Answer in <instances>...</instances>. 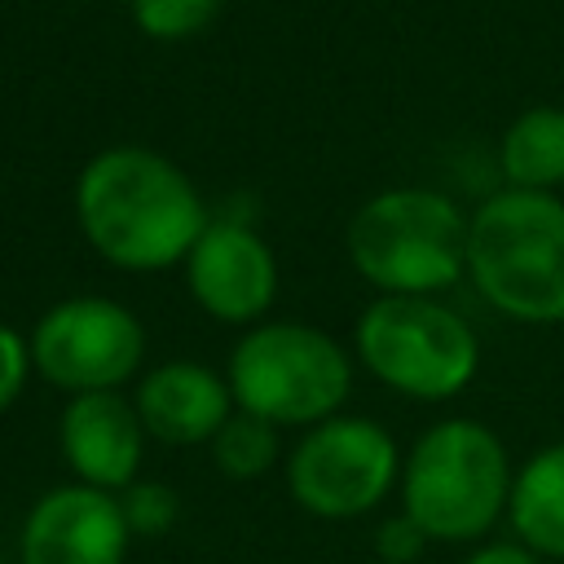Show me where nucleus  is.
Masks as SVG:
<instances>
[{
    "label": "nucleus",
    "mask_w": 564,
    "mask_h": 564,
    "mask_svg": "<svg viewBox=\"0 0 564 564\" xmlns=\"http://www.w3.org/2000/svg\"><path fill=\"white\" fill-rule=\"evenodd\" d=\"M207 449H212L216 471H220L225 480H238V485L260 480L264 471H273V467L286 458V454H282V432H278L273 423L247 414V410H234V414L225 419V427L212 436Z\"/></svg>",
    "instance_id": "15"
},
{
    "label": "nucleus",
    "mask_w": 564,
    "mask_h": 564,
    "mask_svg": "<svg viewBox=\"0 0 564 564\" xmlns=\"http://www.w3.org/2000/svg\"><path fill=\"white\" fill-rule=\"evenodd\" d=\"M225 0H128L137 31L154 44H181L212 26Z\"/></svg>",
    "instance_id": "16"
},
{
    "label": "nucleus",
    "mask_w": 564,
    "mask_h": 564,
    "mask_svg": "<svg viewBox=\"0 0 564 564\" xmlns=\"http://www.w3.org/2000/svg\"><path fill=\"white\" fill-rule=\"evenodd\" d=\"M458 564H546V560L533 555L529 546H520L516 538H485V542L467 546V555Z\"/></svg>",
    "instance_id": "20"
},
{
    "label": "nucleus",
    "mask_w": 564,
    "mask_h": 564,
    "mask_svg": "<svg viewBox=\"0 0 564 564\" xmlns=\"http://www.w3.org/2000/svg\"><path fill=\"white\" fill-rule=\"evenodd\" d=\"M132 529L119 494L62 480L18 524V564H128Z\"/></svg>",
    "instance_id": "10"
},
{
    "label": "nucleus",
    "mask_w": 564,
    "mask_h": 564,
    "mask_svg": "<svg viewBox=\"0 0 564 564\" xmlns=\"http://www.w3.org/2000/svg\"><path fill=\"white\" fill-rule=\"evenodd\" d=\"M498 172L511 189L555 194L564 185V106H529L498 137Z\"/></svg>",
    "instance_id": "14"
},
{
    "label": "nucleus",
    "mask_w": 564,
    "mask_h": 564,
    "mask_svg": "<svg viewBox=\"0 0 564 564\" xmlns=\"http://www.w3.org/2000/svg\"><path fill=\"white\" fill-rule=\"evenodd\" d=\"M31 379H35V366H31L26 330H18L13 322H0V414H9L22 401Z\"/></svg>",
    "instance_id": "18"
},
{
    "label": "nucleus",
    "mask_w": 564,
    "mask_h": 564,
    "mask_svg": "<svg viewBox=\"0 0 564 564\" xmlns=\"http://www.w3.org/2000/svg\"><path fill=\"white\" fill-rule=\"evenodd\" d=\"M401 463L405 449L379 419L344 410L291 441L282 458V485L304 516L344 524L379 511L397 494Z\"/></svg>",
    "instance_id": "7"
},
{
    "label": "nucleus",
    "mask_w": 564,
    "mask_h": 564,
    "mask_svg": "<svg viewBox=\"0 0 564 564\" xmlns=\"http://www.w3.org/2000/svg\"><path fill=\"white\" fill-rule=\"evenodd\" d=\"M119 507H123V520L132 529V538H163L176 520H181V498L167 480H154V476H137L123 494H119Z\"/></svg>",
    "instance_id": "17"
},
{
    "label": "nucleus",
    "mask_w": 564,
    "mask_h": 564,
    "mask_svg": "<svg viewBox=\"0 0 564 564\" xmlns=\"http://www.w3.org/2000/svg\"><path fill=\"white\" fill-rule=\"evenodd\" d=\"M467 282L507 322H564V198L498 185L467 212Z\"/></svg>",
    "instance_id": "3"
},
{
    "label": "nucleus",
    "mask_w": 564,
    "mask_h": 564,
    "mask_svg": "<svg viewBox=\"0 0 564 564\" xmlns=\"http://www.w3.org/2000/svg\"><path fill=\"white\" fill-rule=\"evenodd\" d=\"M427 546H432V538H427V533L419 529V520H410L401 507L375 524V555H379L383 564H419V560L427 555Z\"/></svg>",
    "instance_id": "19"
},
{
    "label": "nucleus",
    "mask_w": 564,
    "mask_h": 564,
    "mask_svg": "<svg viewBox=\"0 0 564 564\" xmlns=\"http://www.w3.org/2000/svg\"><path fill=\"white\" fill-rule=\"evenodd\" d=\"M357 366L397 397L454 401L480 375L471 322L441 295H375L352 322Z\"/></svg>",
    "instance_id": "6"
},
{
    "label": "nucleus",
    "mask_w": 564,
    "mask_h": 564,
    "mask_svg": "<svg viewBox=\"0 0 564 564\" xmlns=\"http://www.w3.org/2000/svg\"><path fill=\"white\" fill-rule=\"evenodd\" d=\"M511 480L516 467L507 441L471 414H445L410 441L397 507L419 520L432 542L476 546L507 520Z\"/></svg>",
    "instance_id": "2"
},
{
    "label": "nucleus",
    "mask_w": 564,
    "mask_h": 564,
    "mask_svg": "<svg viewBox=\"0 0 564 564\" xmlns=\"http://www.w3.org/2000/svg\"><path fill=\"white\" fill-rule=\"evenodd\" d=\"M225 379L238 410L273 423L278 432H304L330 414H344L357 357L313 322L264 317L234 339Z\"/></svg>",
    "instance_id": "5"
},
{
    "label": "nucleus",
    "mask_w": 564,
    "mask_h": 564,
    "mask_svg": "<svg viewBox=\"0 0 564 564\" xmlns=\"http://www.w3.org/2000/svg\"><path fill=\"white\" fill-rule=\"evenodd\" d=\"M35 379L48 388L79 392H123L145 370V326L115 295H66L48 304L26 330Z\"/></svg>",
    "instance_id": "8"
},
{
    "label": "nucleus",
    "mask_w": 564,
    "mask_h": 564,
    "mask_svg": "<svg viewBox=\"0 0 564 564\" xmlns=\"http://www.w3.org/2000/svg\"><path fill=\"white\" fill-rule=\"evenodd\" d=\"M70 207L88 251L119 273L181 269L216 216L176 159L137 141L97 150L75 176Z\"/></svg>",
    "instance_id": "1"
},
{
    "label": "nucleus",
    "mask_w": 564,
    "mask_h": 564,
    "mask_svg": "<svg viewBox=\"0 0 564 564\" xmlns=\"http://www.w3.org/2000/svg\"><path fill=\"white\" fill-rule=\"evenodd\" d=\"M132 405L145 423V436L167 449L212 445V436L238 410L225 370L194 357H167L145 366L132 383Z\"/></svg>",
    "instance_id": "12"
},
{
    "label": "nucleus",
    "mask_w": 564,
    "mask_h": 564,
    "mask_svg": "<svg viewBox=\"0 0 564 564\" xmlns=\"http://www.w3.org/2000/svg\"><path fill=\"white\" fill-rule=\"evenodd\" d=\"M181 278L198 313L238 330L264 322L282 286L278 251L242 216H212V225L185 256Z\"/></svg>",
    "instance_id": "9"
},
{
    "label": "nucleus",
    "mask_w": 564,
    "mask_h": 564,
    "mask_svg": "<svg viewBox=\"0 0 564 564\" xmlns=\"http://www.w3.org/2000/svg\"><path fill=\"white\" fill-rule=\"evenodd\" d=\"M344 251L375 295H441L467 278V212L432 185H392L352 212Z\"/></svg>",
    "instance_id": "4"
},
{
    "label": "nucleus",
    "mask_w": 564,
    "mask_h": 564,
    "mask_svg": "<svg viewBox=\"0 0 564 564\" xmlns=\"http://www.w3.org/2000/svg\"><path fill=\"white\" fill-rule=\"evenodd\" d=\"M507 524L511 538L546 564L564 560V436L546 441L516 467Z\"/></svg>",
    "instance_id": "13"
},
{
    "label": "nucleus",
    "mask_w": 564,
    "mask_h": 564,
    "mask_svg": "<svg viewBox=\"0 0 564 564\" xmlns=\"http://www.w3.org/2000/svg\"><path fill=\"white\" fill-rule=\"evenodd\" d=\"M145 423L132 392H79L57 414V449L70 480L123 494L145 467Z\"/></svg>",
    "instance_id": "11"
}]
</instances>
